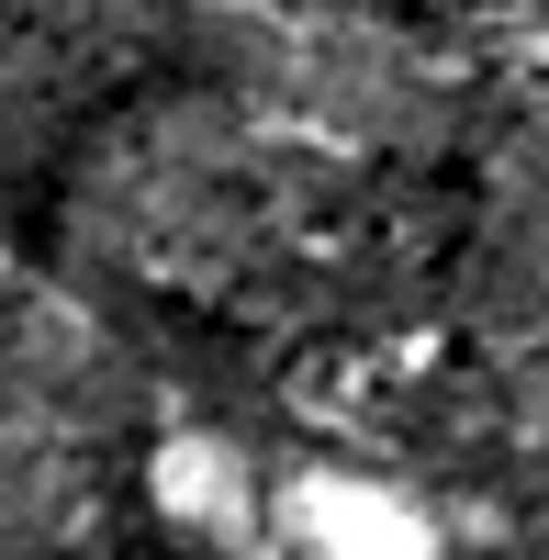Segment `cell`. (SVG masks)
<instances>
[{
    "label": "cell",
    "instance_id": "6da1fadb",
    "mask_svg": "<svg viewBox=\"0 0 549 560\" xmlns=\"http://www.w3.org/2000/svg\"><path fill=\"white\" fill-rule=\"evenodd\" d=\"M113 560H157V549H113Z\"/></svg>",
    "mask_w": 549,
    "mask_h": 560
}]
</instances>
